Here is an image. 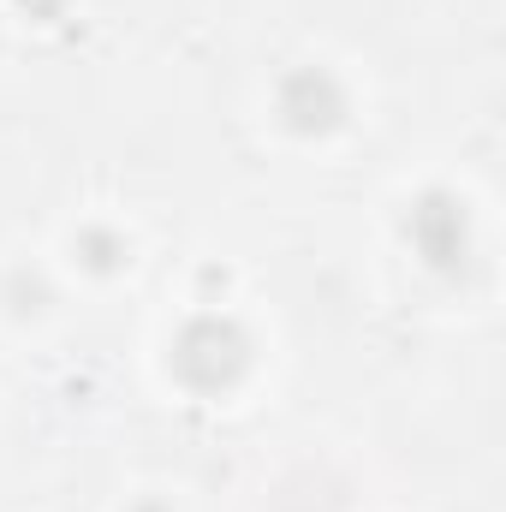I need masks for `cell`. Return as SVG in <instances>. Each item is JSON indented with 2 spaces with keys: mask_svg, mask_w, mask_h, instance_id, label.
<instances>
[{
  "mask_svg": "<svg viewBox=\"0 0 506 512\" xmlns=\"http://www.w3.org/2000/svg\"><path fill=\"white\" fill-rule=\"evenodd\" d=\"M280 114L298 131H328L346 114V102H340V84L328 72H292L286 90H280Z\"/></svg>",
  "mask_w": 506,
  "mask_h": 512,
  "instance_id": "7a4b0ae2",
  "label": "cell"
},
{
  "mask_svg": "<svg viewBox=\"0 0 506 512\" xmlns=\"http://www.w3.org/2000/svg\"><path fill=\"white\" fill-rule=\"evenodd\" d=\"M411 239H417V251L429 256L435 268H447L453 256L465 251V221H459V209H453L447 197H429V203L411 215Z\"/></svg>",
  "mask_w": 506,
  "mask_h": 512,
  "instance_id": "3957f363",
  "label": "cell"
},
{
  "mask_svg": "<svg viewBox=\"0 0 506 512\" xmlns=\"http://www.w3.org/2000/svg\"><path fill=\"white\" fill-rule=\"evenodd\" d=\"M245 358H251L245 334H239L233 322H221V316L191 322V328L179 334V346H173V370H179V382H191L197 393L233 387L239 376H245Z\"/></svg>",
  "mask_w": 506,
  "mask_h": 512,
  "instance_id": "6da1fadb",
  "label": "cell"
}]
</instances>
